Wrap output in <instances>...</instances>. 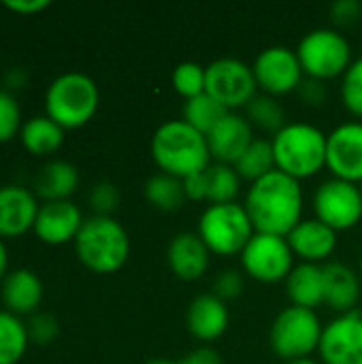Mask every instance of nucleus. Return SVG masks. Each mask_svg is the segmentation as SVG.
Segmentation results:
<instances>
[{"label":"nucleus","mask_w":362,"mask_h":364,"mask_svg":"<svg viewBox=\"0 0 362 364\" xmlns=\"http://www.w3.org/2000/svg\"><path fill=\"white\" fill-rule=\"evenodd\" d=\"M254 141V126L247 117H241L239 113H226L224 119L207 134L211 160L230 166H235V162Z\"/></svg>","instance_id":"obj_16"},{"label":"nucleus","mask_w":362,"mask_h":364,"mask_svg":"<svg viewBox=\"0 0 362 364\" xmlns=\"http://www.w3.org/2000/svg\"><path fill=\"white\" fill-rule=\"evenodd\" d=\"M299 94H301V98L307 102V105H314V107H318V105H322L324 102V98H326V87H324V83L322 81H316V79H303V83H301V87L297 90Z\"/></svg>","instance_id":"obj_39"},{"label":"nucleus","mask_w":362,"mask_h":364,"mask_svg":"<svg viewBox=\"0 0 362 364\" xmlns=\"http://www.w3.org/2000/svg\"><path fill=\"white\" fill-rule=\"evenodd\" d=\"M207 179V203L209 205H224V203H237V196L241 192V177L230 164H211L205 171Z\"/></svg>","instance_id":"obj_28"},{"label":"nucleus","mask_w":362,"mask_h":364,"mask_svg":"<svg viewBox=\"0 0 362 364\" xmlns=\"http://www.w3.org/2000/svg\"><path fill=\"white\" fill-rule=\"evenodd\" d=\"M324 326L316 311L303 307H286L282 309L269 333L271 350L286 363L312 358L314 352L320 348Z\"/></svg>","instance_id":"obj_7"},{"label":"nucleus","mask_w":362,"mask_h":364,"mask_svg":"<svg viewBox=\"0 0 362 364\" xmlns=\"http://www.w3.org/2000/svg\"><path fill=\"white\" fill-rule=\"evenodd\" d=\"M243 207L256 232L288 237L303 220L301 181L275 168L262 179L250 183Z\"/></svg>","instance_id":"obj_1"},{"label":"nucleus","mask_w":362,"mask_h":364,"mask_svg":"<svg viewBox=\"0 0 362 364\" xmlns=\"http://www.w3.org/2000/svg\"><path fill=\"white\" fill-rule=\"evenodd\" d=\"M183 188H186L188 200H194V203L207 200V179H205V171L198 173V175H192V177L183 179Z\"/></svg>","instance_id":"obj_40"},{"label":"nucleus","mask_w":362,"mask_h":364,"mask_svg":"<svg viewBox=\"0 0 362 364\" xmlns=\"http://www.w3.org/2000/svg\"><path fill=\"white\" fill-rule=\"evenodd\" d=\"M28 335L34 343H51L58 337V320L49 314H36L28 324Z\"/></svg>","instance_id":"obj_37"},{"label":"nucleus","mask_w":362,"mask_h":364,"mask_svg":"<svg viewBox=\"0 0 362 364\" xmlns=\"http://www.w3.org/2000/svg\"><path fill=\"white\" fill-rule=\"evenodd\" d=\"M21 126V109L15 96L6 90H0V143L11 141Z\"/></svg>","instance_id":"obj_34"},{"label":"nucleus","mask_w":362,"mask_h":364,"mask_svg":"<svg viewBox=\"0 0 362 364\" xmlns=\"http://www.w3.org/2000/svg\"><path fill=\"white\" fill-rule=\"evenodd\" d=\"M235 171L239 173L241 179L254 183L258 179H262L265 175L275 171V154H273V145L271 141L265 139H256L245 154L235 162Z\"/></svg>","instance_id":"obj_29"},{"label":"nucleus","mask_w":362,"mask_h":364,"mask_svg":"<svg viewBox=\"0 0 362 364\" xmlns=\"http://www.w3.org/2000/svg\"><path fill=\"white\" fill-rule=\"evenodd\" d=\"M297 55L307 79L331 81L344 77L352 64V47L339 30L318 28L305 34L297 47Z\"/></svg>","instance_id":"obj_8"},{"label":"nucleus","mask_w":362,"mask_h":364,"mask_svg":"<svg viewBox=\"0 0 362 364\" xmlns=\"http://www.w3.org/2000/svg\"><path fill=\"white\" fill-rule=\"evenodd\" d=\"M243 288H245V282H243V275L235 269H228V271H222L215 282H213V294L218 299H222L224 303L226 301H235L243 294Z\"/></svg>","instance_id":"obj_36"},{"label":"nucleus","mask_w":362,"mask_h":364,"mask_svg":"<svg viewBox=\"0 0 362 364\" xmlns=\"http://www.w3.org/2000/svg\"><path fill=\"white\" fill-rule=\"evenodd\" d=\"M361 275H362V254H361Z\"/></svg>","instance_id":"obj_46"},{"label":"nucleus","mask_w":362,"mask_h":364,"mask_svg":"<svg viewBox=\"0 0 362 364\" xmlns=\"http://www.w3.org/2000/svg\"><path fill=\"white\" fill-rule=\"evenodd\" d=\"M36 196L23 186H2L0 188V239L19 237L34 228L38 213Z\"/></svg>","instance_id":"obj_18"},{"label":"nucleus","mask_w":362,"mask_h":364,"mask_svg":"<svg viewBox=\"0 0 362 364\" xmlns=\"http://www.w3.org/2000/svg\"><path fill=\"white\" fill-rule=\"evenodd\" d=\"M19 139H21V145L30 154L47 156V154H53V151H58L62 147V143H64V128L60 124H55L47 115H36V117H30L21 126Z\"/></svg>","instance_id":"obj_25"},{"label":"nucleus","mask_w":362,"mask_h":364,"mask_svg":"<svg viewBox=\"0 0 362 364\" xmlns=\"http://www.w3.org/2000/svg\"><path fill=\"white\" fill-rule=\"evenodd\" d=\"M79 186V171L66 160L47 162L36 177V192L49 200H68Z\"/></svg>","instance_id":"obj_24"},{"label":"nucleus","mask_w":362,"mask_h":364,"mask_svg":"<svg viewBox=\"0 0 362 364\" xmlns=\"http://www.w3.org/2000/svg\"><path fill=\"white\" fill-rule=\"evenodd\" d=\"M228 111L215 102L209 94H201L196 98H190L183 102V111H181V119L186 124H190L194 130H198L201 134H209L226 115Z\"/></svg>","instance_id":"obj_30"},{"label":"nucleus","mask_w":362,"mask_h":364,"mask_svg":"<svg viewBox=\"0 0 362 364\" xmlns=\"http://www.w3.org/2000/svg\"><path fill=\"white\" fill-rule=\"evenodd\" d=\"M241 264L243 271L260 284L286 282L297 267L292 247L286 237L260 232H256L241 252Z\"/></svg>","instance_id":"obj_10"},{"label":"nucleus","mask_w":362,"mask_h":364,"mask_svg":"<svg viewBox=\"0 0 362 364\" xmlns=\"http://www.w3.org/2000/svg\"><path fill=\"white\" fill-rule=\"evenodd\" d=\"M43 282L30 269H15L2 279V303L15 316L34 314L43 303Z\"/></svg>","instance_id":"obj_22"},{"label":"nucleus","mask_w":362,"mask_h":364,"mask_svg":"<svg viewBox=\"0 0 362 364\" xmlns=\"http://www.w3.org/2000/svg\"><path fill=\"white\" fill-rule=\"evenodd\" d=\"M211 252L196 232H179L166 250V262L175 277L183 282L201 279L209 269Z\"/></svg>","instance_id":"obj_19"},{"label":"nucleus","mask_w":362,"mask_h":364,"mask_svg":"<svg viewBox=\"0 0 362 364\" xmlns=\"http://www.w3.org/2000/svg\"><path fill=\"white\" fill-rule=\"evenodd\" d=\"M181 364H224L222 363V358H220V354L213 350V348H198V350H194V352H190Z\"/></svg>","instance_id":"obj_42"},{"label":"nucleus","mask_w":362,"mask_h":364,"mask_svg":"<svg viewBox=\"0 0 362 364\" xmlns=\"http://www.w3.org/2000/svg\"><path fill=\"white\" fill-rule=\"evenodd\" d=\"M326 168L335 179L362 183V122H346L326 134Z\"/></svg>","instance_id":"obj_13"},{"label":"nucleus","mask_w":362,"mask_h":364,"mask_svg":"<svg viewBox=\"0 0 362 364\" xmlns=\"http://www.w3.org/2000/svg\"><path fill=\"white\" fill-rule=\"evenodd\" d=\"M286 294L294 307L312 309L324 305V271L322 264L301 262L286 279Z\"/></svg>","instance_id":"obj_23"},{"label":"nucleus","mask_w":362,"mask_h":364,"mask_svg":"<svg viewBox=\"0 0 362 364\" xmlns=\"http://www.w3.org/2000/svg\"><path fill=\"white\" fill-rule=\"evenodd\" d=\"M73 243L81 264L98 275L117 273L130 256L128 232L111 215H92L85 220Z\"/></svg>","instance_id":"obj_4"},{"label":"nucleus","mask_w":362,"mask_h":364,"mask_svg":"<svg viewBox=\"0 0 362 364\" xmlns=\"http://www.w3.org/2000/svg\"><path fill=\"white\" fill-rule=\"evenodd\" d=\"M341 100L354 117L362 119V58L354 60L341 77Z\"/></svg>","instance_id":"obj_33"},{"label":"nucleus","mask_w":362,"mask_h":364,"mask_svg":"<svg viewBox=\"0 0 362 364\" xmlns=\"http://www.w3.org/2000/svg\"><path fill=\"white\" fill-rule=\"evenodd\" d=\"M151 158L162 173L177 179H188L211 166L207 136L183 119H171L156 128Z\"/></svg>","instance_id":"obj_2"},{"label":"nucleus","mask_w":362,"mask_h":364,"mask_svg":"<svg viewBox=\"0 0 362 364\" xmlns=\"http://www.w3.org/2000/svg\"><path fill=\"white\" fill-rule=\"evenodd\" d=\"M331 15L337 26H352L361 19L362 4L356 0H339L331 6Z\"/></svg>","instance_id":"obj_38"},{"label":"nucleus","mask_w":362,"mask_h":364,"mask_svg":"<svg viewBox=\"0 0 362 364\" xmlns=\"http://www.w3.org/2000/svg\"><path fill=\"white\" fill-rule=\"evenodd\" d=\"M145 198H147V203L151 207H156L160 211H166V213L177 211L188 200L186 188H183V179L171 177L166 173H158V175L147 179V183H145Z\"/></svg>","instance_id":"obj_27"},{"label":"nucleus","mask_w":362,"mask_h":364,"mask_svg":"<svg viewBox=\"0 0 362 364\" xmlns=\"http://www.w3.org/2000/svg\"><path fill=\"white\" fill-rule=\"evenodd\" d=\"M228 322H230L228 307L213 292L196 296L186 314V324L190 335L205 343L220 339L228 331Z\"/></svg>","instance_id":"obj_20"},{"label":"nucleus","mask_w":362,"mask_h":364,"mask_svg":"<svg viewBox=\"0 0 362 364\" xmlns=\"http://www.w3.org/2000/svg\"><path fill=\"white\" fill-rule=\"evenodd\" d=\"M286 364H322V363H318V360H314V358H301V360H292V363H286Z\"/></svg>","instance_id":"obj_45"},{"label":"nucleus","mask_w":362,"mask_h":364,"mask_svg":"<svg viewBox=\"0 0 362 364\" xmlns=\"http://www.w3.org/2000/svg\"><path fill=\"white\" fill-rule=\"evenodd\" d=\"M258 90L267 96H286L301 87L305 75L297 55V49L273 45L258 53V58L252 64Z\"/></svg>","instance_id":"obj_12"},{"label":"nucleus","mask_w":362,"mask_h":364,"mask_svg":"<svg viewBox=\"0 0 362 364\" xmlns=\"http://www.w3.org/2000/svg\"><path fill=\"white\" fill-rule=\"evenodd\" d=\"M83 213L81 209L68 198V200H49L38 207L36 222H34V235L47 243V245H64L68 241H75L81 226H83Z\"/></svg>","instance_id":"obj_15"},{"label":"nucleus","mask_w":362,"mask_h":364,"mask_svg":"<svg viewBox=\"0 0 362 364\" xmlns=\"http://www.w3.org/2000/svg\"><path fill=\"white\" fill-rule=\"evenodd\" d=\"M175 92L183 98H196L205 94V83H207V66H201L198 62H181L175 66L171 75Z\"/></svg>","instance_id":"obj_32"},{"label":"nucleus","mask_w":362,"mask_h":364,"mask_svg":"<svg viewBox=\"0 0 362 364\" xmlns=\"http://www.w3.org/2000/svg\"><path fill=\"white\" fill-rule=\"evenodd\" d=\"M4 6L9 11L21 13V15H32L49 6V0H6Z\"/></svg>","instance_id":"obj_41"},{"label":"nucleus","mask_w":362,"mask_h":364,"mask_svg":"<svg viewBox=\"0 0 362 364\" xmlns=\"http://www.w3.org/2000/svg\"><path fill=\"white\" fill-rule=\"evenodd\" d=\"M294 258L307 264H322L326 262L333 252L337 250V232L329 228L318 218L301 220L299 226L286 237Z\"/></svg>","instance_id":"obj_17"},{"label":"nucleus","mask_w":362,"mask_h":364,"mask_svg":"<svg viewBox=\"0 0 362 364\" xmlns=\"http://www.w3.org/2000/svg\"><path fill=\"white\" fill-rule=\"evenodd\" d=\"M358 188H361V194H362V183H358Z\"/></svg>","instance_id":"obj_47"},{"label":"nucleus","mask_w":362,"mask_h":364,"mask_svg":"<svg viewBox=\"0 0 362 364\" xmlns=\"http://www.w3.org/2000/svg\"><path fill=\"white\" fill-rule=\"evenodd\" d=\"M205 94L220 102L228 113L247 107L258 96V83L250 64L237 58H220L207 66Z\"/></svg>","instance_id":"obj_9"},{"label":"nucleus","mask_w":362,"mask_h":364,"mask_svg":"<svg viewBox=\"0 0 362 364\" xmlns=\"http://www.w3.org/2000/svg\"><path fill=\"white\" fill-rule=\"evenodd\" d=\"M196 235L215 256H237L256 235L252 220L241 203L209 205L201 220Z\"/></svg>","instance_id":"obj_6"},{"label":"nucleus","mask_w":362,"mask_h":364,"mask_svg":"<svg viewBox=\"0 0 362 364\" xmlns=\"http://www.w3.org/2000/svg\"><path fill=\"white\" fill-rule=\"evenodd\" d=\"M275 168L301 181L326 168V134L312 124H286L271 139Z\"/></svg>","instance_id":"obj_3"},{"label":"nucleus","mask_w":362,"mask_h":364,"mask_svg":"<svg viewBox=\"0 0 362 364\" xmlns=\"http://www.w3.org/2000/svg\"><path fill=\"white\" fill-rule=\"evenodd\" d=\"M314 211L335 232L350 230L362 220V194L356 183L344 179H326L314 194Z\"/></svg>","instance_id":"obj_11"},{"label":"nucleus","mask_w":362,"mask_h":364,"mask_svg":"<svg viewBox=\"0 0 362 364\" xmlns=\"http://www.w3.org/2000/svg\"><path fill=\"white\" fill-rule=\"evenodd\" d=\"M318 354L322 364H362V314L350 311L324 326Z\"/></svg>","instance_id":"obj_14"},{"label":"nucleus","mask_w":362,"mask_h":364,"mask_svg":"<svg viewBox=\"0 0 362 364\" xmlns=\"http://www.w3.org/2000/svg\"><path fill=\"white\" fill-rule=\"evenodd\" d=\"M100 92L92 77L79 70L55 77L45 94V111L64 130L85 126L98 111Z\"/></svg>","instance_id":"obj_5"},{"label":"nucleus","mask_w":362,"mask_h":364,"mask_svg":"<svg viewBox=\"0 0 362 364\" xmlns=\"http://www.w3.org/2000/svg\"><path fill=\"white\" fill-rule=\"evenodd\" d=\"M145 364H181V363H175V360H166V358H154V360H149V363Z\"/></svg>","instance_id":"obj_44"},{"label":"nucleus","mask_w":362,"mask_h":364,"mask_svg":"<svg viewBox=\"0 0 362 364\" xmlns=\"http://www.w3.org/2000/svg\"><path fill=\"white\" fill-rule=\"evenodd\" d=\"M90 205L96 215H111L119 205V192L111 181H100L90 192Z\"/></svg>","instance_id":"obj_35"},{"label":"nucleus","mask_w":362,"mask_h":364,"mask_svg":"<svg viewBox=\"0 0 362 364\" xmlns=\"http://www.w3.org/2000/svg\"><path fill=\"white\" fill-rule=\"evenodd\" d=\"M324 271V305L344 314L356 311L361 301V277L344 262H326Z\"/></svg>","instance_id":"obj_21"},{"label":"nucleus","mask_w":362,"mask_h":364,"mask_svg":"<svg viewBox=\"0 0 362 364\" xmlns=\"http://www.w3.org/2000/svg\"><path fill=\"white\" fill-rule=\"evenodd\" d=\"M245 109H247L250 124L258 126L265 132L277 134L286 126V113H284L282 105L277 102V98H273V96L258 94Z\"/></svg>","instance_id":"obj_31"},{"label":"nucleus","mask_w":362,"mask_h":364,"mask_svg":"<svg viewBox=\"0 0 362 364\" xmlns=\"http://www.w3.org/2000/svg\"><path fill=\"white\" fill-rule=\"evenodd\" d=\"M28 326L19 316L2 309L0 311V364H17L28 350Z\"/></svg>","instance_id":"obj_26"},{"label":"nucleus","mask_w":362,"mask_h":364,"mask_svg":"<svg viewBox=\"0 0 362 364\" xmlns=\"http://www.w3.org/2000/svg\"><path fill=\"white\" fill-rule=\"evenodd\" d=\"M6 267H9V254H6V245L0 239V279L6 277Z\"/></svg>","instance_id":"obj_43"}]
</instances>
